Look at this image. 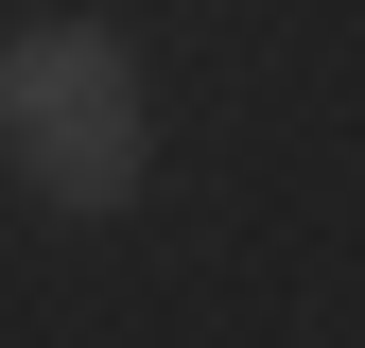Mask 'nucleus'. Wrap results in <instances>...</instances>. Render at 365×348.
<instances>
[{
  "label": "nucleus",
  "mask_w": 365,
  "mask_h": 348,
  "mask_svg": "<svg viewBox=\"0 0 365 348\" xmlns=\"http://www.w3.org/2000/svg\"><path fill=\"white\" fill-rule=\"evenodd\" d=\"M0 174H18L35 209H70V227L140 209V70H122L105 18L0 35Z\"/></svg>",
  "instance_id": "1"
}]
</instances>
